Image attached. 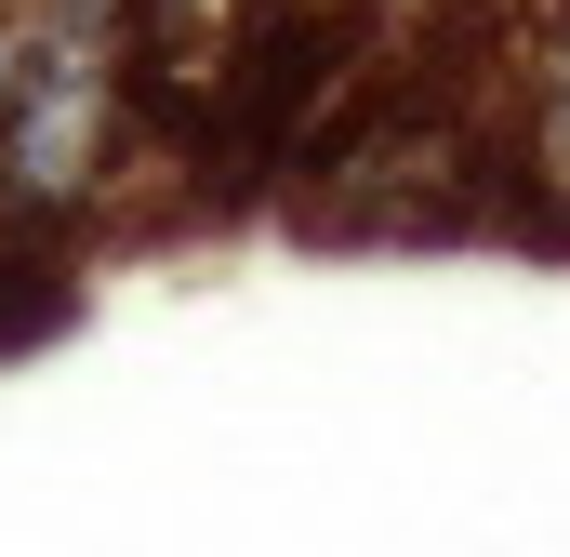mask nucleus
<instances>
[{"label":"nucleus","mask_w":570,"mask_h":557,"mask_svg":"<svg viewBox=\"0 0 570 557\" xmlns=\"http://www.w3.org/2000/svg\"><path fill=\"white\" fill-rule=\"evenodd\" d=\"M504 159H518V199L531 213H570V27L518 67V146Z\"/></svg>","instance_id":"obj_1"},{"label":"nucleus","mask_w":570,"mask_h":557,"mask_svg":"<svg viewBox=\"0 0 570 557\" xmlns=\"http://www.w3.org/2000/svg\"><path fill=\"white\" fill-rule=\"evenodd\" d=\"M239 13H253V0H120V27H213V40H226Z\"/></svg>","instance_id":"obj_2"},{"label":"nucleus","mask_w":570,"mask_h":557,"mask_svg":"<svg viewBox=\"0 0 570 557\" xmlns=\"http://www.w3.org/2000/svg\"><path fill=\"white\" fill-rule=\"evenodd\" d=\"M13 53H27V27H13V13H0V94H13Z\"/></svg>","instance_id":"obj_3"}]
</instances>
